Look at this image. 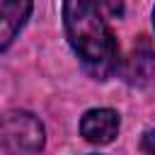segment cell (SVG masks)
I'll use <instances>...</instances> for the list:
<instances>
[{
    "label": "cell",
    "mask_w": 155,
    "mask_h": 155,
    "mask_svg": "<svg viewBox=\"0 0 155 155\" xmlns=\"http://www.w3.org/2000/svg\"><path fill=\"white\" fill-rule=\"evenodd\" d=\"M63 27L82 70L92 80H109L119 68V46L99 12V0H63Z\"/></svg>",
    "instance_id": "obj_1"
},
{
    "label": "cell",
    "mask_w": 155,
    "mask_h": 155,
    "mask_svg": "<svg viewBox=\"0 0 155 155\" xmlns=\"http://www.w3.org/2000/svg\"><path fill=\"white\" fill-rule=\"evenodd\" d=\"M46 145L44 124L24 109H10L2 116V153L5 155H39Z\"/></svg>",
    "instance_id": "obj_2"
},
{
    "label": "cell",
    "mask_w": 155,
    "mask_h": 155,
    "mask_svg": "<svg viewBox=\"0 0 155 155\" xmlns=\"http://www.w3.org/2000/svg\"><path fill=\"white\" fill-rule=\"evenodd\" d=\"M124 78L133 87H145L155 80V48L145 36H138L124 63Z\"/></svg>",
    "instance_id": "obj_3"
},
{
    "label": "cell",
    "mask_w": 155,
    "mask_h": 155,
    "mask_svg": "<svg viewBox=\"0 0 155 155\" xmlns=\"http://www.w3.org/2000/svg\"><path fill=\"white\" fill-rule=\"evenodd\" d=\"M121 126V119L114 109H90L80 119V133L87 143L107 145L116 138Z\"/></svg>",
    "instance_id": "obj_4"
},
{
    "label": "cell",
    "mask_w": 155,
    "mask_h": 155,
    "mask_svg": "<svg viewBox=\"0 0 155 155\" xmlns=\"http://www.w3.org/2000/svg\"><path fill=\"white\" fill-rule=\"evenodd\" d=\"M31 15V0H0V48L5 51Z\"/></svg>",
    "instance_id": "obj_5"
},
{
    "label": "cell",
    "mask_w": 155,
    "mask_h": 155,
    "mask_svg": "<svg viewBox=\"0 0 155 155\" xmlns=\"http://www.w3.org/2000/svg\"><path fill=\"white\" fill-rule=\"evenodd\" d=\"M140 148H143V153L155 155V128H150V131L143 133V138H140Z\"/></svg>",
    "instance_id": "obj_6"
},
{
    "label": "cell",
    "mask_w": 155,
    "mask_h": 155,
    "mask_svg": "<svg viewBox=\"0 0 155 155\" xmlns=\"http://www.w3.org/2000/svg\"><path fill=\"white\" fill-rule=\"evenodd\" d=\"M99 5H104L111 15H116V17H121L124 15V0H99Z\"/></svg>",
    "instance_id": "obj_7"
},
{
    "label": "cell",
    "mask_w": 155,
    "mask_h": 155,
    "mask_svg": "<svg viewBox=\"0 0 155 155\" xmlns=\"http://www.w3.org/2000/svg\"><path fill=\"white\" fill-rule=\"evenodd\" d=\"M153 24H155V10H153Z\"/></svg>",
    "instance_id": "obj_8"
}]
</instances>
